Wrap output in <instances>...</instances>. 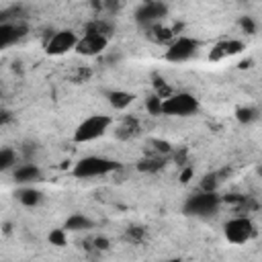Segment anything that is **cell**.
<instances>
[{
  "instance_id": "cell-1",
  "label": "cell",
  "mask_w": 262,
  "mask_h": 262,
  "mask_svg": "<svg viewBox=\"0 0 262 262\" xmlns=\"http://www.w3.org/2000/svg\"><path fill=\"white\" fill-rule=\"evenodd\" d=\"M113 125V119L108 115H92L88 119H84L76 131H74V141L78 143H88V141H94L98 137H102L108 127Z\"/></svg>"
},
{
  "instance_id": "cell-2",
  "label": "cell",
  "mask_w": 262,
  "mask_h": 262,
  "mask_svg": "<svg viewBox=\"0 0 262 262\" xmlns=\"http://www.w3.org/2000/svg\"><path fill=\"white\" fill-rule=\"evenodd\" d=\"M117 168H119V164L115 160H108L102 156H88V158H82L74 166V176L76 178H94V176H104Z\"/></svg>"
},
{
  "instance_id": "cell-3",
  "label": "cell",
  "mask_w": 262,
  "mask_h": 262,
  "mask_svg": "<svg viewBox=\"0 0 262 262\" xmlns=\"http://www.w3.org/2000/svg\"><path fill=\"white\" fill-rule=\"evenodd\" d=\"M196 108H199V102L188 92L170 94V96H164V100H162V113L170 115V117H188V115L196 113Z\"/></svg>"
},
{
  "instance_id": "cell-4",
  "label": "cell",
  "mask_w": 262,
  "mask_h": 262,
  "mask_svg": "<svg viewBox=\"0 0 262 262\" xmlns=\"http://www.w3.org/2000/svg\"><path fill=\"white\" fill-rule=\"evenodd\" d=\"M221 196L217 192H196L192 196H188V201L184 203V213L186 215H196V217H207L211 213H215L219 209Z\"/></svg>"
},
{
  "instance_id": "cell-5",
  "label": "cell",
  "mask_w": 262,
  "mask_h": 262,
  "mask_svg": "<svg viewBox=\"0 0 262 262\" xmlns=\"http://www.w3.org/2000/svg\"><path fill=\"white\" fill-rule=\"evenodd\" d=\"M223 233L231 244H246L256 235V227L248 217H235L225 223Z\"/></svg>"
},
{
  "instance_id": "cell-6",
  "label": "cell",
  "mask_w": 262,
  "mask_h": 262,
  "mask_svg": "<svg viewBox=\"0 0 262 262\" xmlns=\"http://www.w3.org/2000/svg\"><path fill=\"white\" fill-rule=\"evenodd\" d=\"M196 51H199V41H196V39H192V37H178V39H174V41L168 45L164 57H166L168 61L180 63V61L190 59Z\"/></svg>"
},
{
  "instance_id": "cell-7",
  "label": "cell",
  "mask_w": 262,
  "mask_h": 262,
  "mask_svg": "<svg viewBox=\"0 0 262 262\" xmlns=\"http://www.w3.org/2000/svg\"><path fill=\"white\" fill-rule=\"evenodd\" d=\"M166 14H168V6L166 4H162V2H145L135 10V20L141 27L149 29L154 25H160L162 18H166Z\"/></svg>"
},
{
  "instance_id": "cell-8",
  "label": "cell",
  "mask_w": 262,
  "mask_h": 262,
  "mask_svg": "<svg viewBox=\"0 0 262 262\" xmlns=\"http://www.w3.org/2000/svg\"><path fill=\"white\" fill-rule=\"evenodd\" d=\"M78 41H80V39L76 37L74 31H57V33H53V35L49 37V41H47V45H45V51H47L49 55H63V53L76 49Z\"/></svg>"
},
{
  "instance_id": "cell-9",
  "label": "cell",
  "mask_w": 262,
  "mask_h": 262,
  "mask_svg": "<svg viewBox=\"0 0 262 262\" xmlns=\"http://www.w3.org/2000/svg\"><path fill=\"white\" fill-rule=\"evenodd\" d=\"M108 39L100 37V35H92V33H84L76 45V51L80 55H98L104 47H106Z\"/></svg>"
},
{
  "instance_id": "cell-10",
  "label": "cell",
  "mask_w": 262,
  "mask_h": 262,
  "mask_svg": "<svg viewBox=\"0 0 262 262\" xmlns=\"http://www.w3.org/2000/svg\"><path fill=\"white\" fill-rule=\"evenodd\" d=\"M244 51V43L237 41V39H225V41H219L217 45H213V49L209 51V59L211 61H221L225 57H231V55H237Z\"/></svg>"
},
{
  "instance_id": "cell-11",
  "label": "cell",
  "mask_w": 262,
  "mask_h": 262,
  "mask_svg": "<svg viewBox=\"0 0 262 262\" xmlns=\"http://www.w3.org/2000/svg\"><path fill=\"white\" fill-rule=\"evenodd\" d=\"M25 31H27L25 25H12V23L0 25V47H8L16 39H20L25 35Z\"/></svg>"
},
{
  "instance_id": "cell-12",
  "label": "cell",
  "mask_w": 262,
  "mask_h": 262,
  "mask_svg": "<svg viewBox=\"0 0 262 262\" xmlns=\"http://www.w3.org/2000/svg\"><path fill=\"white\" fill-rule=\"evenodd\" d=\"M39 176H41V170L35 164H25L14 170V182H18V184H31V182L39 180Z\"/></svg>"
},
{
  "instance_id": "cell-13",
  "label": "cell",
  "mask_w": 262,
  "mask_h": 262,
  "mask_svg": "<svg viewBox=\"0 0 262 262\" xmlns=\"http://www.w3.org/2000/svg\"><path fill=\"white\" fill-rule=\"evenodd\" d=\"M133 94L131 92H125V90H113L108 92V104L115 108V111H123L127 108L131 102H133Z\"/></svg>"
},
{
  "instance_id": "cell-14",
  "label": "cell",
  "mask_w": 262,
  "mask_h": 262,
  "mask_svg": "<svg viewBox=\"0 0 262 262\" xmlns=\"http://www.w3.org/2000/svg\"><path fill=\"white\" fill-rule=\"evenodd\" d=\"M86 33H92V35H100V37H111V33H113V25L108 23V20H104V18H94L92 23H88L86 25Z\"/></svg>"
},
{
  "instance_id": "cell-15",
  "label": "cell",
  "mask_w": 262,
  "mask_h": 262,
  "mask_svg": "<svg viewBox=\"0 0 262 262\" xmlns=\"http://www.w3.org/2000/svg\"><path fill=\"white\" fill-rule=\"evenodd\" d=\"M92 227V221L88 219V217H84V215H80V213H76V215H72V217H68V221H66V231H84V229H90Z\"/></svg>"
},
{
  "instance_id": "cell-16",
  "label": "cell",
  "mask_w": 262,
  "mask_h": 262,
  "mask_svg": "<svg viewBox=\"0 0 262 262\" xmlns=\"http://www.w3.org/2000/svg\"><path fill=\"white\" fill-rule=\"evenodd\" d=\"M147 31V35L156 41V43H164V41H170L172 39V29H168V27H164L162 23L160 25H154V27H149V29H145Z\"/></svg>"
},
{
  "instance_id": "cell-17",
  "label": "cell",
  "mask_w": 262,
  "mask_h": 262,
  "mask_svg": "<svg viewBox=\"0 0 262 262\" xmlns=\"http://www.w3.org/2000/svg\"><path fill=\"white\" fill-rule=\"evenodd\" d=\"M135 133H137V121L131 119V117H127V119L119 125V129H117V135H119L121 139H129V137H133Z\"/></svg>"
},
{
  "instance_id": "cell-18",
  "label": "cell",
  "mask_w": 262,
  "mask_h": 262,
  "mask_svg": "<svg viewBox=\"0 0 262 262\" xmlns=\"http://www.w3.org/2000/svg\"><path fill=\"white\" fill-rule=\"evenodd\" d=\"M18 201H20L23 205H27V207H33V205H37V203L41 201V192L35 190V188H23V190L18 192Z\"/></svg>"
},
{
  "instance_id": "cell-19",
  "label": "cell",
  "mask_w": 262,
  "mask_h": 262,
  "mask_svg": "<svg viewBox=\"0 0 262 262\" xmlns=\"http://www.w3.org/2000/svg\"><path fill=\"white\" fill-rule=\"evenodd\" d=\"M162 166H164L162 158H145L139 162V170H143V172H158Z\"/></svg>"
},
{
  "instance_id": "cell-20",
  "label": "cell",
  "mask_w": 262,
  "mask_h": 262,
  "mask_svg": "<svg viewBox=\"0 0 262 262\" xmlns=\"http://www.w3.org/2000/svg\"><path fill=\"white\" fill-rule=\"evenodd\" d=\"M16 160V154L10 149V147H4L0 151V170H8Z\"/></svg>"
},
{
  "instance_id": "cell-21",
  "label": "cell",
  "mask_w": 262,
  "mask_h": 262,
  "mask_svg": "<svg viewBox=\"0 0 262 262\" xmlns=\"http://www.w3.org/2000/svg\"><path fill=\"white\" fill-rule=\"evenodd\" d=\"M235 115H237V119H239L242 123H252V121L258 117V111L248 106V108H237V113H235Z\"/></svg>"
},
{
  "instance_id": "cell-22",
  "label": "cell",
  "mask_w": 262,
  "mask_h": 262,
  "mask_svg": "<svg viewBox=\"0 0 262 262\" xmlns=\"http://www.w3.org/2000/svg\"><path fill=\"white\" fill-rule=\"evenodd\" d=\"M49 242L55 246H66V229H53L49 233Z\"/></svg>"
},
{
  "instance_id": "cell-23",
  "label": "cell",
  "mask_w": 262,
  "mask_h": 262,
  "mask_svg": "<svg viewBox=\"0 0 262 262\" xmlns=\"http://www.w3.org/2000/svg\"><path fill=\"white\" fill-rule=\"evenodd\" d=\"M162 96H151L149 100H147V111L149 113H154V115H160L162 113Z\"/></svg>"
},
{
  "instance_id": "cell-24",
  "label": "cell",
  "mask_w": 262,
  "mask_h": 262,
  "mask_svg": "<svg viewBox=\"0 0 262 262\" xmlns=\"http://www.w3.org/2000/svg\"><path fill=\"white\" fill-rule=\"evenodd\" d=\"M239 25H242V29H244L248 35H252V33L256 31V25H254V20H252L250 16H244V18L239 20Z\"/></svg>"
},
{
  "instance_id": "cell-25",
  "label": "cell",
  "mask_w": 262,
  "mask_h": 262,
  "mask_svg": "<svg viewBox=\"0 0 262 262\" xmlns=\"http://www.w3.org/2000/svg\"><path fill=\"white\" fill-rule=\"evenodd\" d=\"M127 237H129V239H131V237H133V239H139V237H141V229H139V227H133V229H129Z\"/></svg>"
},
{
  "instance_id": "cell-26",
  "label": "cell",
  "mask_w": 262,
  "mask_h": 262,
  "mask_svg": "<svg viewBox=\"0 0 262 262\" xmlns=\"http://www.w3.org/2000/svg\"><path fill=\"white\" fill-rule=\"evenodd\" d=\"M190 176H192V170H190V168H186V170L182 172V176H180V180H182V182H188V178H190Z\"/></svg>"
},
{
  "instance_id": "cell-27",
  "label": "cell",
  "mask_w": 262,
  "mask_h": 262,
  "mask_svg": "<svg viewBox=\"0 0 262 262\" xmlns=\"http://www.w3.org/2000/svg\"><path fill=\"white\" fill-rule=\"evenodd\" d=\"M94 244H96V248H102V250L106 248V239H102V237H98V239H96Z\"/></svg>"
},
{
  "instance_id": "cell-28",
  "label": "cell",
  "mask_w": 262,
  "mask_h": 262,
  "mask_svg": "<svg viewBox=\"0 0 262 262\" xmlns=\"http://www.w3.org/2000/svg\"><path fill=\"white\" fill-rule=\"evenodd\" d=\"M168 262H180V260H168Z\"/></svg>"
}]
</instances>
